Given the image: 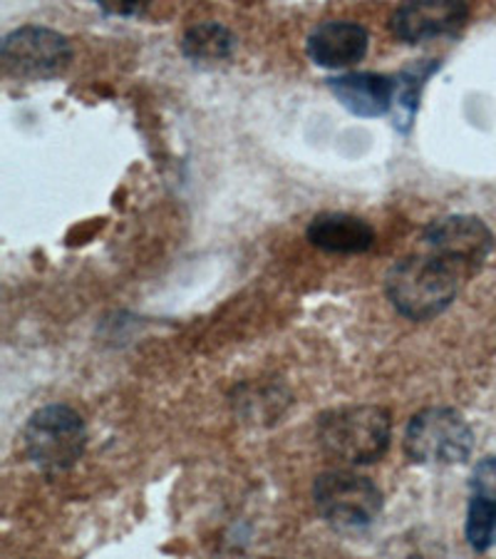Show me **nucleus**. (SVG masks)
Returning <instances> with one entry per match:
<instances>
[{
  "label": "nucleus",
  "instance_id": "f257e3e1",
  "mask_svg": "<svg viewBox=\"0 0 496 559\" xmlns=\"http://www.w3.org/2000/svg\"><path fill=\"white\" fill-rule=\"evenodd\" d=\"M462 269L437 254H412L395 261L385 276L387 299L410 321H430L457 299Z\"/></svg>",
  "mask_w": 496,
  "mask_h": 559
},
{
  "label": "nucleus",
  "instance_id": "f03ea898",
  "mask_svg": "<svg viewBox=\"0 0 496 559\" xmlns=\"http://www.w3.org/2000/svg\"><path fill=\"white\" fill-rule=\"evenodd\" d=\"M392 440L390 411L380 405H346L323 413L318 445L330 460L346 465H370L380 460Z\"/></svg>",
  "mask_w": 496,
  "mask_h": 559
},
{
  "label": "nucleus",
  "instance_id": "7ed1b4c3",
  "mask_svg": "<svg viewBox=\"0 0 496 559\" xmlns=\"http://www.w3.org/2000/svg\"><path fill=\"white\" fill-rule=\"evenodd\" d=\"M23 445L28 460L40 473H65L77 465L87 448L85 420L70 405H45L25 423Z\"/></svg>",
  "mask_w": 496,
  "mask_h": 559
},
{
  "label": "nucleus",
  "instance_id": "20e7f679",
  "mask_svg": "<svg viewBox=\"0 0 496 559\" xmlns=\"http://www.w3.org/2000/svg\"><path fill=\"white\" fill-rule=\"evenodd\" d=\"M402 445L418 465H457L472 455L474 432L455 408H425L412 416Z\"/></svg>",
  "mask_w": 496,
  "mask_h": 559
},
{
  "label": "nucleus",
  "instance_id": "39448f33",
  "mask_svg": "<svg viewBox=\"0 0 496 559\" xmlns=\"http://www.w3.org/2000/svg\"><path fill=\"white\" fill-rule=\"evenodd\" d=\"M313 500L320 518L338 530H365L380 518L383 492L365 475L328 471L315 477Z\"/></svg>",
  "mask_w": 496,
  "mask_h": 559
},
{
  "label": "nucleus",
  "instance_id": "423d86ee",
  "mask_svg": "<svg viewBox=\"0 0 496 559\" xmlns=\"http://www.w3.org/2000/svg\"><path fill=\"white\" fill-rule=\"evenodd\" d=\"M72 43L43 25H23L0 43V60L8 75L17 80H50L62 75L72 62Z\"/></svg>",
  "mask_w": 496,
  "mask_h": 559
},
{
  "label": "nucleus",
  "instance_id": "0eeeda50",
  "mask_svg": "<svg viewBox=\"0 0 496 559\" xmlns=\"http://www.w3.org/2000/svg\"><path fill=\"white\" fill-rule=\"evenodd\" d=\"M430 254L452 261L462 272L480 269L494 249V234L480 216L452 214L430 222L422 231Z\"/></svg>",
  "mask_w": 496,
  "mask_h": 559
},
{
  "label": "nucleus",
  "instance_id": "6e6552de",
  "mask_svg": "<svg viewBox=\"0 0 496 559\" xmlns=\"http://www.w3.org/2000/svg\"><path fill=\"white\" fill-rule=\"evenodd\" d=\"M469 21V5L459 0H412L390 15L392 33L408 45L457 38Z\"/></svg>",
  "mask_w": 496,
  "mask_h": 559
},
{
  "label": "nucleus",
  "instance_id": "1a4fd4ad",
  "mask_svg": "<svg viewBox=\"0 0 496 559\" xmlns=\"http://www.w3.org/2000/svg\"><path fill=\"white\" fill-rule=\"evenodd\" d=\"M370 35L355 21H326L313 28L305 43L309 58L315 66L342 70L355 66L367 56Z\"/></svg>",
  "mask_w": 496,
  "mask_h": 559
},
{
  "label": "nucleus",
  "instance_id": "9d476101",
  "mask_svg": "<svg viewBox=\"0 0 496 559\" xmlns=\"http://www.w3.org/2000/svg\"><path fill=\"white\" fill-rule=\"evenodd\" d=\"M326 83L338 103L358 117H383L395 105V80L383 72H348Z\"/></svg>",
  "mask_w": 496,
  "mask_h": 559
},
{
  "label": "nucleus",
  "instance_id": "9b49d317",
  "mask_svg": "<svg viewBox=\"0 0 496 559\" xmlns=\"http://www.w3.org/2000/svg\"><path fill=\"white\" fill-rule=\"evenodd\" d=\"M305 237L328 254H363L375 245V229L360 216L346 212L315 214Z\"/></svg>",
  "mask_w": 496,
  "mask_h": 559
},
{
  "label": "nucleus",
  "instance_id": "f8f14e48",
  "mask_svg": "<svg viewBox=\"0 0 496 559\" xmlns=\"http://www.w3.org/2000/svg\"><path fill=\"white\" fill-rule=\"evenodd\" d=\"M237 35H233L227 25L206 21L198 23L194 28H189L182 38V52L186 60H192L194 66L209 68L227 62L237 52Z\"/></svg>",
  "mask_w": 496,
  "mask_h": 559
},
{
  "label": "nucleus",
  "instance_id": "ddd939ff",
  "mask_svg": "<svg viewBox=\"0 0 496 559\" xmlns=\"http://www.w3.org/2000/svg\"><path fill=\"white\" fill-rule=\"evenodd\" d=\"M439 70V60H420L412 62L410 68H404L400 75L395 78V128L400 132H410L414 115L420 107V95L427 80Z\"/></svg>",
  "mask_w": 496,
  "mask_h": 559
},
{
  "label": "nucleus",
  "instance_id": "4468645a",
  "mask_svg": "<svg viewBox=\"0 0 496 559\" xmlns=\"http://www.w3.org/2000/svg\"><path fill=\"white\" fill-rule=\"evenodd\" d=\"M467 543L476 552H486L496 543V500L474 495L467 510Z\"/></svg>",
  "mask_w": 496,
  "mask_h": 559
},
{
  "label": "nucleus",
  "instance_id": "2eb2a0df",
  "mask_svg": "<svg viewBox=\"0 0 496 559\" xmlns=\"http://www.w3.org/2000/svg\"><path fill=\"white\" fill-rule=\"evenodd\" d=\"M472 490L482 498L496 500V457H484L472 473Z\"/></svg>",
  "mask_w": 496,
  "mask_h": 559
},
{
  "label": "nucleus",
  "instance_id": "dca6fc26",
  "mask_svg": "<svg viewBox=\"0 0 496 559\" xmlns=\"http://www.w3.org/2000/svg\"><path fill=\"white\" fill-rule=\"evenodd\" d=\"M102 8H105L107 13H114V15H132V13H142V5H140V3H122V5L102 3Z\"/></svg>",
  "mask_w": 496,
  "mask_h": 559
}]
</instances>
